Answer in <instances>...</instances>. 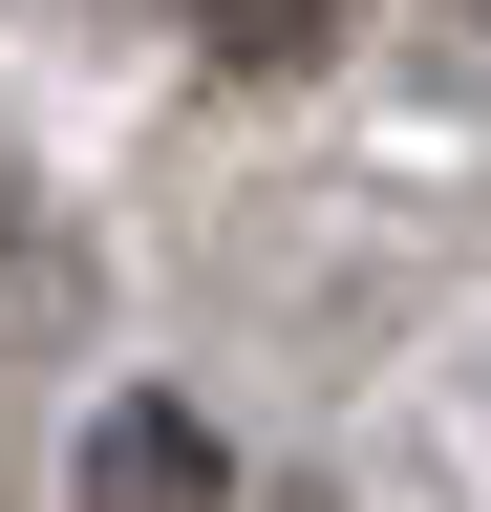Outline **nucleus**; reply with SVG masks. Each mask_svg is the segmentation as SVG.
Here are the masks:
<instances>
[{
    "mask_svg": "<svg viewBox=\"0 0 491 512\" xmlns=\"http://www.w3.org/2000/svg\"><path fill=\"white\" fill-rule=\"evenodd\" d=\"M342 22H363V0H193V43H214V64H321Z\"/></svg>",
    "mask_w": 491,
    "mask_h": 512,
    "instance_id": "nucleus-2",
    "label": "nucleus"
},
{
    "mask_svg": "<svg viewBox=\"0 0 491 512\" xmlns=\"http://www.w3.org/2000/svg\"><path fill=\"white\" fill-rule=\"evenodd\" d=\"M86 512H235V448L193 406H107L86 427Z\"/></svg>",
    "mask_w": 491,
    "mask_h": 512,
    "instance_id": "nucleus-1",
    "label": "nucleus"
},
{
    "mask_svg": "<svg viewBox=\"0 0 491 512\" xmlns=\"http://www.w3.org/2000/svg\"><path fill=\"white\" fill-rule=\"evenodd\" d=\"M449 22H491V0H449Z\"/></svg>",
    "mask_w": 491,
    "mask_h": 512,
    "instance_id": "nucleus-3",
    "label": "nucleus"
}]
</instances>
